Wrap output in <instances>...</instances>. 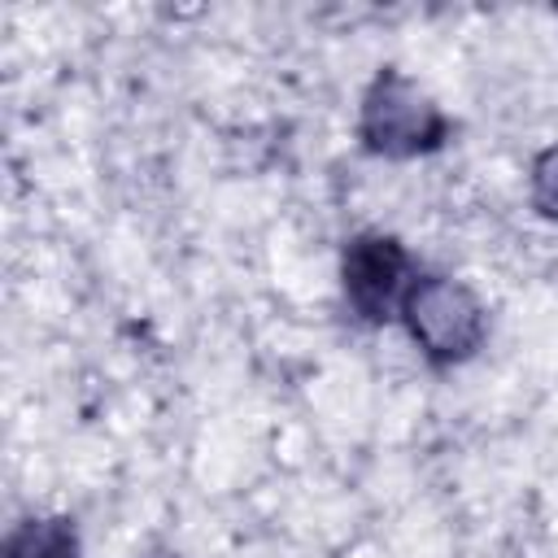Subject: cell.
<instances>
[{"label":"cell","instance_id":"cell-5","mask_svg":"<svg viewBox=\"0 0 558 558\" xmlns=\"http://www.w3.org/2000/svg\"><path fill=\"white\" fill-rule=\"evenodd\" d=\"M527 196H532V209L549 222H558V144L541 148L532 157V170H527Z\"/></svg>","mask_w":558,"mask_h":558},{"label":"cell","instance_id":"cell-6","mask_svg":"<svg viewBox=\"0 0 558 558\" xmlns=\"http://www.w3.org/2000/svg\"><path fill=\"white\" fill-rule=\"evenodd\" d=\"M153 558H170V554H153Z\"/></svg>","mask_w":558,"mask_h":558},{"label":"cell","instance_id":"cell-3","mask_svg":"<svg viewBox=\"0 0 558 558\" xmlns=\"http://www.w3.org/2000/svg\"><path fill=\"white\" fill-rule=\"evenodd\" d=\"M405 288H410V253L397 235L362 231L344 244V253H340V292H344V305L362 323H371V327L388 323L401 310Z\"/></svg>","mask_w":558,"mask_h":558},{"label":"cell","instance_id":"cell-1","mask_svg":"<svg viewBox=\"0 0 558 558\" xmlns=\"http://www.w3.org/2000/svg\"><path fill=\"white\" fill-rule=\"evenodd\" d=\"M357 140L375 157L410 161L436 153L449 140V118L432 100V92L418 87L410 74L379 70L357 105Z\"/></svg>","mask_w":558,"mask_h":558},{"label":"cell","instance_id":"cell-4","mask_svg":"<svg viewBox=\"0 0 558 558\" xmlns=\"http://www.w3.org/2000/svg\"><path fill=\"white\" fill-rule=\"evenodd\" d=\"M0 558H83L78 527H74V519H65V514H35V519H22V523L4 536Z\"/></svg>","mask_w":558,"mask_h":558},{"label":"cell","instance_id":"cell-2","mask_svg":"<svg viewBox=\"0 0 558 558\" xmlns=\"http://www.w3.org/2000/svg\"><path fill=\"white\" fill-rule=\"evenodd\" d=\"M397 318L405 323L410 340L432 366H458L475 357V349L488 336V310L484 301L449 275H418L410 279Z\"/></svg>","mask_w":558,"mask_h":558}]
</instances>
